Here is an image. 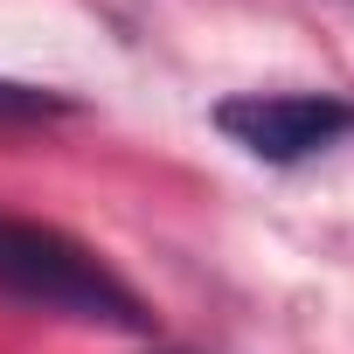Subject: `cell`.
Returning <instances> with one entry per match:
<instances>
[{"label": "cell", "instance_id": "6da1fadb", "mask_svg": "<svg viewBox=\"0 0 354 354\" xmlns=\"http://www.w3.org/2000/svg\"><path fill=\"white\" fill-rule=\"evenodd\" d=\"M0 299L77 319V326H111V333H153L146 299L70 230L0 216Z\"/></svg>", "mask_w": 354, "mask_h": 354}, {"label": "cell", "instance_id": "7a4b0ae2", "mask_svg": "<svg viewBox=\"0 0 354 354\" xmlns=\"http://www.w3.org/2000/svg\"><path fill=\"white\" fill-rule=\"evenodd\" d=\"M216 132L264 167H299L354 132V104L326 91H236L216 104Z\"/></svg>", "mask_w": 354, "mask_h": 354}, {"label": "cell", "instance_id": "3957f363", "mask_svg": "<svg viewBox=\"0 0 354 354\" xmlns=\"http://www.w3.org/2000/svg\"><path fill=\"white\" fill-rule=\"evenodd\" d=\"M63 111H70V97L35 91V84H8V77H0V118H63Z\"/></svg>", "mask_w": 354, "mask_h": 354}, {"label": "cell", "instance_id": "277c9868", "mask_svg": "<svg viewBox=\"0 0 354 354\" xmlns=\"http://www.w3.org/2000/svg\"><path fill=\"white\" fill-rule=\"evenodd\" d=\"M167 354H181V347H167Z\"/></svg>", "mask_w": 354, "mask_h": 354}]
</instances>
